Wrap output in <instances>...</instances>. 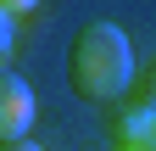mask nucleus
Instances as JSON below:
<instances>
[{"label":"nucleus","instance_id":"nucleus-7","mask_svg":"<svg viewBox=\"0 0 156 151\" xmlns=\"http://www.w3.org/2000/svg\"><path fill=\"white\" fill-rule=\"evenodd\" d=\"M0 151H39L34 140H17V145H0Z\"/></svg>","mask_w":156,"mask_h":151},{"label":"nucleus","instance_id":"nucleus-6","mask_svg":"<svg viewBox=\"0 0 156 151\" xmlns=\"http://www.w3.org/2000/svg\"><path fill=\"white\" fill-rule=\"evenodd\" d=\"M140 101H145V106H151V112H156V67H151V73H145V90H140Z\"/></svg>","mask_w":156,"mask_h":151},{"label":"nucleus","instance_id":"nucleus-5","mask_svg":"<svg viewBox=\"0 0 156 151\" xmlns=\"http://www.w3.org/2000/svg\"><path fill=\"white\" fill-rule=\"evenodd\" d=\"M39 6V0H0V17H11V23H17V17H28Z\"/></svg>","mask_w":156,"mask_h":151},{"label":"nucleus","instance_id":"nucleus-1","mask_svg":"<svg viewBox=\"0 0 156 151\" xmlns=\"http://www.w3.org/2000/svg\"><path fill=\"white\" fill-rule=\"evenodd\" d=\"M67 84L89 106H117L128 95V84H134V45H128V34L117 23H106V17L84 23L73 34V50H67Z\"/></svg>","mask_w":156,"mask_h":151},{"label":"nucleus","instance_id":"nucleus-3","mask_svg":"<svg viewBox=\"0 0 156 151\" xmlns=\"http://www.w3.org/2000/svg\"><path fill=\"white\" fill-rule=\"evenodd\" d=\"M123 145H156V112L134 95V101H117L112 112V151Z\"/></svg>","mask_w":156,"mask_h":151},{"label":"nucleus","instance_id":"nucleus-8","mask_svg":"<svg viewBox=\"0 0 156 151\" xmlns=\"http://www.w3.org/2000/svg\"><path fill=\"white\" fill-rule=\"evenodd\" d=\"M123 151H156V145H123Z\"/></svg>","mask_w":156,"mask_h":151},{"label":"nucleus","instance_id":"nucleus-2","mask_svg":"<svg viewBox=\"0 0 156 151\" xmlns=\"http://www.w3.org/2000/svg\"><path fill=\"white\" fill-rule=\"evenodd\" d=\"M34 84L23 79V73H0V145H17V140H28V129H34Z\"/></svg>","mask_w":156,"mask_h":151},{"label":"nucleus","instance_id":"nucleus-4","mask_svg":"<svg viewBox=\"0 0 156 151\" xmlns=\"http://www.w3.org/2000/svg\"><path fill=\"white\" fill-rule=\"evenodd\" d=\"M11 50H17V28L11 17H0V73H11Z\"/></svg>","mask_w":156,"mask_h":151}]
</instances>
